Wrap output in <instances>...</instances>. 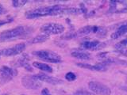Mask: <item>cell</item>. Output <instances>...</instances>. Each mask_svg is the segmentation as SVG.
Masks as SVG:
<instances>
[{"mask_svg": "<svg viewBox=\"0 0 127 95\" xmlns=\"http://www.w3.org/2000/svg\"><path fill=\"white\" fill-rule=\"evenodd\" d=\"M64 14H71V15H79L82 14V11L79 8H66V10L64 11Z\"/></svg>", "mask_w": 127, "mask_h": 95, "instance_id": "18", "label": "cell"}, {"mask_svg": "<svg viewBox=\"0 0 127 95\" xmlns=\"http://www.w3.org/2000/svg\"><path fill=\"white\" fill-rule=\"evenodd\" d=\"M3 95H6V94H3Z\"/></svg>", "mask_w": 127, "mask_h": 95, "instance_id": "33", "label": "cell"}, {"mask_svg": "<svg viewBox=\"0 0 127 95\" xmlns=\"http://www.w3.org/2000/svg\"><path fill=\"white\" fill-rule=\"evenodd\" d=\"M76 65L79 67H81V68H85V69H88L91 71H106L108 68V67L102 64V63H98L96 65H91L88 64V63H77Z\"/></svg>", "mask_w": 127, "mask_h": 95, "instance_id": "9", "label": "cell"}, {"mask_svg": "<svg viewBox=\"0 0 127 95\" xmlns=\"http://www.w3.org/2000/svg\"><path fill=\"white\" fill-rule=\"evenodd\" d=\"M12 21H13V18H10V16H8V19H6V20H0V26H2V25H5V24H7V23H10Z\"/></svg>", "mask_w": 127, "mask_h": 95, "instance_id": "25", "label": "cell"}, {"mask_svg": "<svg viewBox=\"0 0 127 95\" xmlns=\"http://www.w3.org/2000/svg\"><path fill=\"white\" fill-rule=\"evenodd\" d=\"M116 13H118V14H123V13H127V6H126L125 8H123V9L120 10H117L115 11Z\"/></svg>", "mask_w": 127, "mask_h": 95, "instance_id": "29", "label": "cell"}, {"mask_svg": "<svg viewBox=\"0 0 127 95\" xmlns=\"http://www.w3.org/2000/svg\"><path fill=\"white\" fill-rule=\"evenodd\" d=\"M121 90H122L123 91H125V92L127 93V86H122V87H121Z\"/></svg>", "mask_w": 127, "mask_h": 95, "instance_id": "31", "label": "cell"}, {"mask_svg": "<svg viewBox=\"0 0 127 95\" xmlns=\"http://www.w3.org/2000/svg\"><path fill=\"white\" fill-rule=\"evenodd\" d=\"M53 6H41L37 8V9L28 11L26 14V16L27 18L32 19V18H37L41 17H45V16H49V15L53 16Z\"/></svg>", "mask_w": 127, "mask_h": 95, "instance_id": "3", "label": "cell"}, {"mask_svg": "<svg viewBox=\"0 0 127 95\" xmlns=\"http://www.w3.org/2000/svg\"><path fill=\"white\" fill-rule=\"evenodd\" d=\"M41 95H49V91L47 88L43 89L41 91Z\"/></svg>", "mask_w": 127, "mask_h": 95, "instance_id": "28", "label": "cell"}, {"mask_svg": "<svg viewBox=\"0 0 127 95\" xmlns=\"http://www.w3.org/2000/svg\"><path fill=\"white\" fill-rule=\"evenodd\" d=\"M33 67H36L39 70H41L45 72H48V73H52L53 71V69L52 67L46 64L45 63H41V62H37V61H35L33 63Z\"/></svg>", "mask_w": 127, "mask_h": 95, "instance_id": "12", "label": "cell"}, {"mask_svg": "<svg viewBox=\"0 0 127 95\" xmlns=\"http://www.w3.org/2000/svg\"><path fill=\"white\" fill-rule=\"evenodd\" d=\"M22 84L26 89L29 90H37L41 87V82L37 80L33 75L27 74L23 76L22 78Z\"/></svg>", "mask_w": 127, "mask_h": 95, "instance_id": "6", "label": "cell"}, {"mask_svg": "<svg viewBox=\"0 0 127 95\" xmlns=\"http://www.w3.org/2000/svg\"><path fill=\"white\" fill-rule=\"evenodd\" d=\"M26 48V44L25 43H19L15 45L14 47L8 48H4L0 50V55L2 56H13V55H17Z\"/></svg>", "mask_w": 127, "mask_h": 95, "instance_id": "7", "label": "cell"}, {"mask_svg": "<svg viewBox=\"0 0 127 95\" xmlns=\"http://www.w3.org/2000/svg\"><path fill=\"white\" fill-rule=\"evenodd\" d=\"M26 29L24 26H18L12 29H8L0 33V42H5L16 39L26 33Z\"/></svg>", "mask_w": 127, "mask_h": 95, "instance_id": "1", "label": "cell"}, {"mask_svg": "<svg viewBox=\"0 0 127 95\" xmlns=\"http://www.w3.org/2000/svg\"><path fill=\"white\" fill-rule=\"evenodd\" d=\"M73 95H94L87 90H77Z\"/></svg>", "mask_w": 127, "mask_h": 95, "instance_id": "24", "label": "cell"}, {"mask_svg": "<svg viewBox=\"0 0 127 95\" xmlns=\"http://www.w3.org/2000/svg\"><path fill=\"white\" fill-rule=\"evenodd\" d=\"M34 55L37 57L40 58L45 60L46 62L49 63H61V55H58L57 53L54 52L53 51L50 50H40V51H35L33 52Z\"/></svg>", "mask_w": 127, "mask_h": 95, "instance_id": "2", "label": "cell"}, {"mask_svg": "<svg viewBox=\"0 0 127 95\" xmlns=\"http://www.w3.org/2000/svg\"><path fill=\"white\" fill-rule=\"evenodd\" d=\"M77 37V33H73V32H68L65 34L62 35L61 37V39L62 40H65V41H68V40L73 39L75 37Z\"/></svg>", "mask_w": 127, "mask_h": 95, "instance_id": "19", "label": "cell"}, {"mask_svg": "<svg viewBox=\"0 0 127 95\" xmlns=\"http://www.w3.org/2000/svg\"><path fill=\"white\" fill-rule=\"evenodd\" d=\"M49 39V35L47 34H41V35H38L36 36L35 37H33L31 40L30 43L31 44H39V43H43L45 42L46 41Z\"/></svg>", "mask_w": 127, "mask_h": 95, "instance_id": "14", "label": "cell"}, {"mask_svg": "<svg viewBox=\"0 0 127 95\" xmlns=\"http://www.w3.org/2000/svg\"><path fill=\"white\" fill-rule=\"evenodd\" d=\"M1 71L6 72L9 75H10L11 77L17 76V74H18V71L15 68H14V67H7V66H2V68H1Z\"/></svg>", "mask_w": 127, "mask_h": 95, "instance_id": "17", "label": "cell"}, {"mask_svg": "<svg viewBox=\"0 0 127 95\" xmlns=\"http://www.w3.org/2000/svg\"><path fill=\"white\" fill-rule=\"evenodd\" d=\"M65 78L67 81L72 82V81L75 80V78H76V75H75L73 72H67L65 75Z\"/></svg>", "mask_w": 127, "mask_h": 95, "instance_id": "22", "label": "cell"}, {"mask_svg": "<svg viewBox=\"0 0 127 95\" xmlns=\"http://www.w3.org/2000/svg\"><path fill=\"white\" fill-rule=\"evenodd\" d=\"M71 55V56L79 59H82V60H87V59H90L91 58L90 54L87 52H83V51H73Z\"/></svg>", "mask_w": 127, "mask_h": 95, "instance_id": "13", "label": "cell"}, {"mask_svg": "<svg viewBox=\"0 0 127 95\" xmlns=\"http://www.w3.org/2000/svg\"><path fill=\"white\" fill-rule=\"evenodd\" d=\"M98 30V26H91V25H87L79 29L77 31V36L78 35H87L91 33H97Z\"/></svg>", "mask_w": 127, "mask_h": 95, "instance_id": "10", "label": "cell"}, {"mask_svg": "<svg viewBox=\"0 0 127 95\" xmlns=\"http://www.w3.org/2000/svg\"><path fill=\"white\" fill-rule=\"evenodd\" d=\"M22 95H24V94H22Z\"/></svg>", "mask_w": 127, "mask_h": 95, "instance_id": "34", "label": "cell"}, {"mask_svg": "<svg viewBox=\"0 0 127 95\" xmlns=\"http://www.w3.org/2000/svg\"><path fill=\"white\" fill-rule=\"evenodd\" d=\"M26 0H14L12 1V6L14 7H21L26 5Z\"/></svg>", "mask_w": 127, "mask_h": 95, "instance_id": "21", "label": "cell"}, {"mask_svg": "<svg viewBox=\"0 0 127 95\" xmlns=\"http://www.w3.org/2000/svg\"><path fill=\"white\" fill-rule=\"evenodd\" d=\"M126 33H127V22L125 23V24H123V25H122L117 29V31H115L114 33H113L112 34H111L110 37L112 39L115 40V39L119 38L123 35H125Z\"/></svg>", "mask_w": 127, "mask_h": 95, "instance_id": "11", "label": "cell"}, {"mask_svg": "<svg viewBox=\"0 0 127 95\" xmlns=\"http://www.w3.org/2000/svg\"><path fill=\"white\" fill-rule=\"evenodd\" d=\"M107 31L105 28H99L98 27V30L97 32V34H98V37H104L106 35Z\"/></svg>", "mask_w": 127, "mask_h": 95, "instance_id": "23", "label": "cell"}, {"mask_svg": "<svg viewBox=\"0 0 127 95\" xmlns=\"http://www.w3.org/2000/svg\"><path fill=\"white\" fill-rule=\"evenodd\" d=\"M117 3L115 1H111L110 2V11H114L116 10Z\"/></svg>", "mask_w": 127, "mask_h": 95, "instance_id": "26", "label": "cell"}, {"mask_svg": "<svg viewBox=\"0 0 127 95\" xmlns=\"http://www.w3.org/2000/svg\"><path fill=\"white\" fill-rule=\"evenodd\" d=\"M106 54H107V52L100 53V55H98V56H99V57H104V56H106Z\"/></svg>", "mask_w": 127, "mask_h": 95, "instance_id": "30", "label": "cell"}, {"mask_svg": "<svg viewBox=\"0 0 127 95\" xmlns=\"http://www.w3.org/2000/svg\"><path fill=\"white\" fill-rule=\"evenodd\" d=\"M0 85H4L6 83L9 82L10 81H11V79L13 77H11L10 75H9L8 74H6V72L0 70Z\"/></svg>", "mask_w": 127, "mask_h": 95, "instance_id": "16", "label": "cell"}, {"mask_svg": "<svg viewBox=\"0 0 127 95\" xmlns=\"http://www.w3.org/2000/svg\"><path fill=\"white\" fill-rule=\"evenodd\" d=\"M88 87L93 93L98 95H110L111 94V90L108 86L98 82H90Z\"/></svg>", "mask_w": 127, "mask_h": 95, "instance_id": "5", "label": "cell"}, {"mask_svg": "<svg viewBox=\"0 0 127 95\" xmlns=\"http://www.w3.org/2000/svg\"><path fill=\"white\" fill-rule=\"evenodd\" d=\"M6 8L4 7L2 4H0V15L1 14H6Z\"/></svg>", "mask_w": 127, "mask_h": 95, "instance_id": "27", "label": "cell"}, {"mask_svg": "<svg viewBox=\"0 0 127 95\" xmlns=\"http://www.w3.org/2000/svg\"><path fill=\"white\" fill-rule=\"evenodd\" d=\"M64 30V27L58 23H46L41 27V31L44 34H61Z\"/></svg>", "mask_w": 127, "mask_h": 95, "instance_id": "4", "label": "cell"}, {"mask_svg": "<svg viewBox=\"0 0 127 95\" xmlns=\"http://www.w3.org/2000/svg\"><path fill=\"white\" fill-rule=\"evenodd\" d=\"M99 41H85L83 43L82 46L83 47V48L86 49H91L95 50L96 48V47L99 45Z\"/></svg>", "mask_w": 127, "mask_h": 95, "instance_id": "15", "label": "cell"}, {"mask_svg": "<svg viewBox=\"0 0 127 95\" xmlns=\"http://www.w3.org/2000/svg\"><path fill=\"white\" fill-rule=\"evenodd\" d=\"M1 56H2V55H0V58H1Z\"/></svg>", "mask_w": 127, "mask_h": 95, "instance_id": "32", "label": "cell"}, {"mask_svg": "<svg viewBox=\"0 0 127 95\" xmlns=\"http://www.w3.org/2000/svg\"><path fill=\"white\" fill-rule=\"evenodd\" d=\"M126 46H127V38L125 39V40H122V41L116 44L114 47L116 48L117 49H119L120 51H122L123 49H125Z\"/></svg>", "mask_w": 127, "mask_h": 95, "instance_id": "20", "label": "cell"}, {"mask_svg": "<svg viewBox=\"0 0 127 95\" xmlns=\"http://www.w3.org/2000/svg\"><path fill=\"white\" fill-rule=\"evenodd\" d=\"M49 95H50V94H49Z\"/></svg>", "mask_w": 127, "mask_h": 95, "instance_id": "35", "label": "cell"}, {"mask_svg": "<svg viewBox=\"0 0 127 95\" xmlns=\"http://www.w3.org/2000/svg\"><path fill=\"white\" fill-rule=\"evenodd\" d=\"M33 76L40 82H45L49 83V84H51V85H58V84H61V83H63V81H61V79L53 77V76H49V75L44 74V73L35 74Z\"/></svg>", "mask_w": 127, "mask_h": 95, "instance_id": "8", "label": "cell"}]
</instances>
